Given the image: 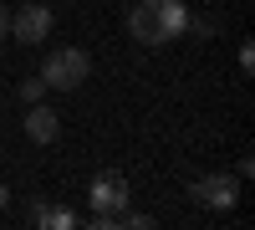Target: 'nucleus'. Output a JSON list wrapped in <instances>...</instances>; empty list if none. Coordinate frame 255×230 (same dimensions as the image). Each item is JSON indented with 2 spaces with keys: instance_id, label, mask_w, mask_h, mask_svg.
<instances>
[{
  "instance_id": "3",
  "label": "nucleus",
  "mask_w": 255,
  "mask_h": 230,
  "mask_svg": "<svg viewBox=\"0 0 255 230\" xmlns=\"http://www.w3.org/2000/svg\"><path fill=\"white\" fill-rule=\"evenodd\" d=\"M56 26V15L51 5H41V0H26L20 10H10V36L20 41V46H36V41H46Z\"/></svg>"
},
{
  "instance_id": "7",
  "label": "nucleus",
  "mask_w": 255,
  "mask_h": 230,
  "mask_svg": "<svg viewBox=\"0 0 255 230\" xmlns=\"http://www.w3.org/2000/svg\"><path fill=\"white\" fill-rule=\"evenodd\" d=\"M31 225H46V230H72L77 215L67 210V205H36L31 210Z\"/></svg>"
},
{
  "instance_id": "2",
  "label": "nucleus",
  "mask_w": 255,
  "mask_h": 230,
  "mask_svg": "<svg viewBox=\"0 0 255 230\" xmlns=\"http://www.w3.org/2000/svg\"><path fill=\"white\" fill-rule=\"evenodd\" d=\"M87 72H92V56L82 51V46H61V51H51L46 61H41V82H46V87H56V92L82 87V82H87Z\"/></svg>"
},
{
  "instance_id": "5",
  "label": "nucleus",
  "mask_w": 255,
  "mask_h": 230,
  "mask_svg": "<svg viewBox=\"0 0 255 230\" xmlns=\"http://www.w3.org/2000/svg\"><path fill=\"white\" fill-rule=\"evenodd\" d=\"M87 200H92V215H118V210H128V179H123V174H97L92 190H87Z\"/></svg>"
},
{
  "instance_id": "8",
  "label": "nucleus",
  "mask_w": 255,
  "mask_h": 230,
  "mask_svg": "<svg viewBox=\"0 0 255 230\" xmlns=\"http://www.w3.org/2000/svg\"><path fill=\"white\" fill-rule=\"evenodd\" d=\"M41 97H46V82H41V77H26V82H20V102H41Z\"/></svg>"
},
{
  "instance_id": "10",
  "label": "nucleus",
  "mask_w": 255,
  "mask_h": 230,
  "mask_svg": "<svg viewBox=\"0 0 255 230\" xmlns=\"http://www.w3.org/2000/svg\"><path fill=\"white\" fill-rule=\"evenodd\" d=\"M0 36H10V5L0 0Z\"/></svg>"
},
{
  "instance_id": "4",
  "label": "nucleus",
  "mask_w": 255,
  "mask_h": 230,
  "mask_svg": "<svg viewBox=\"0 0 255 230\" xmlns=\"http://www.w3.org/2000/svg\"><path fill=\"white\" fill-rule=\"evenodd\" d=\"M189 195H194L204 210H235L240 179H235V174H199L194 184H189Z\"/></svg>"
},
{
  "instance_id": "1",
  "label": "nucleus",
  "mask_w": 255,
  "mask_h": 230,
  "mask_svg": "<svg viewBox=\"0 0 255 230\" xmlns=\"http://www.w3.org/2000/svg\"><path fill=\"white\" fill-rule=\"evenodd\" d=\"M128 31H133L143 46H168L189 31V5L184 0H138L128 10Z\"/></svg>"
},
{
  "instance_id": "6",
  "label": "nucleus",
  "mask_w": 255,
  "mask_h": 230,
  "mask_svg": "<svg viewBox=\"0 0 255 230\" xmlns=\"http://www.w3.org/2000/svg\"><path fill=\"white\" fill-rule=\"evenodd\" d=\"M61 133V118L46 108V102H31V113H26V138L31 143H56Z\"/></svg>"
},
{
  "instance_id": "9",
  "label": "nucleus",
  "mask_w": 255,
  "mask_h": 230,
  "mask_svg": "<svg viewBox=\"0 0 255 230\" xmlns=\"http://www.w3.org/2000/svg\"><path fill=\"white\" fill-rule=\"evenodd\" d=\"M240 72H255V46H250V41L240 46Z\"/></svg>"
},
{
  "instance_id": "11",
  "label": "nucleus",
  "mask_w": 255,
  "mask_h": 230,
  "mask_svg": "<svg viewBox=\"0 0 255 230\" xmlns=\"http://www.w3.org/2000/svg\"><path fill=\"white\" fill-rule=\"evenodd\" d=\"M5 205H10V190H5V184H0V210H5Z\"/></svg>"
}]
</instances>
